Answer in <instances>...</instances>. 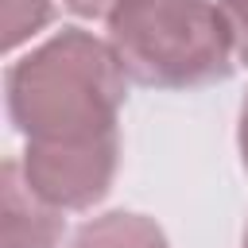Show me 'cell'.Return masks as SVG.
<instances>
[{
  "label": "cell",
  "instance_id": "obj_6",
  "mask_svg": "<svg viewBox=\"0 0 248 248\" xmlns=\"http://www.w3.org/2000/svg\"><path fill=\"white\" fill-rule=\"evenodd\" d=\"M4 8V46H19L50 19V0H0Z\"/></svg>",
  "mask_w": 248,
  "mask_h": 248
},
{
  "label": "cell",
  "instance_id": "obj_3",
  "mask_svg": "<svg viewBox=\"0 0 248 248\" xmlns=\"http://www.w3.org/2000/svg\"><path fill=\"white\" fill-rule=\"evenodd\" d=\"M19 167L43 202L54 209H81L105 198L116 174V136L78 143H27Z\"/></svg>",
  "mask_w": 248,
  "mask_h": 248
},
{
  "label": "cell",
  "instance_id": "obj_10",
  "mask_svg": "<svg viewBox=\"0 0 248 248\" xmlns=\"http://www.w3.org/2000/svg\"><path fill=\"white\" fill-rule=\"evenodd\" d=\"M244 248H248V229H244Z\"/></svg>",
  "mask_w": 248,
  "mask_h": 248
},
{
  "label": "cell",
  "instance_id": "obj_2",
  "mask_svg": "<svg viewBox=\"0 0 248 248\" xmlns=\"http://www.w3.org/2000/svg\"><path fill=\"white\" fill-rule=\"evenodd\" d=\"M124 74L159 89L217 81L232 70V31L213 0H128L108 16Z\"/></svg>",
  "mask_w": 248,
  "mask_h": 248
},
{
  "label": "cell",
  "instance_id": "obj_9",
  "mask_svg": "<svg viewBox=\"0 0 248 248\" xmlns=\"http://www.w3.org/2000/svg\"><path fill=\"white\" fill-rule=\"evenodd\" d=\"M240 151H244V167H248V105H244V116H240Z\"/></svg>",
  "mask_w": 248,
  "mask_h": 248
},
{
  "label": "cell",
  "instance_id": "obj_8",
  "mask_svg": "<svg viewBox=\"0 0 248 248\" xmlns=\"http://www.w3.org/2000/svg\"><path fill=\"white\" fill-rule=\"evenodd\" d=\"M120 4H128V0H66V8L70 12H78V16H112Z\"/></svg>",
  "mask_w": 248,
  "mask_h": 248
},
{
  "label": "cell",
  "instance_id": "obj_1",
  "mask_svg": "<svg viewBox=\"0 0 248 248\" xmlns=\"http://www.w3.org/2000/svg\"><path fill=\"white\" fill-rule=\"evenodd\" d=\"M124 66L85 31H62L8 74V108L31 143H78L116 136Z\"/></svg>",
  "mask_w": 248,
  "mask_h": 248
},
{
  "label": "cell",
  "instance_id": "obj_4",
  "mask_svg": "<svg viewBox=\"0 0 248 248\" xmlns=\"http://www.w3.org/2000/svg\"><path fill=\"white\" fill-rule=\"evenodd\" d=\"M62 217L43 202L19 163H4L0 174V248H54Z\"/></svg>",
  "mask_w": 248,
  "mask_h": 248
},
{
  "label": "cell",
  "instance_id": "obj_5",
  "mask_svg": "<svg viewBox=\"0 0 248 248\" xmlns=\"http://www.w3.org/2000/svg\"><path fill=\"white\" fill-rule=\"evenodd\" d=\"M70 248H167V236L140 213H105L81 225Z\"/></svg>",
  "mask_w": 248,
  "mask_h": 248
},
{
  "label": "cell",
  "instance_id": "obj_7",
  "mask_svg": "<svg viewBox=\"0 0 248 248\" xmlns=\"http://www.w3.org/2000/svg\"><path fill=\"white\" fill-rule=\"evenodd\" d=\"M225 12V23L232 31V50L240 62H248V0H217Z\"/></svg>",
  "mask_w": 248,
  "mask_h": 248
}]
</instances>
